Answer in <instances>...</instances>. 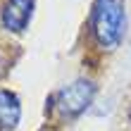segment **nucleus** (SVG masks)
<instances>
[{"label": "nucleus", "mask_w": 131, "mask_h": 131, "mask_svg": "<svg viewBox=\"0 0 131 131\" xmlns=\"http://www.w3.org/2000/svg\"><path fill=\"white\" fill-rule=\"evenodd\" d=\"M95 93H98L95 81L86 79V76H79V79L64 83L62 88H57L52 93L50 103H52V110L57 112V117L62 122H72L76 117H81L93 105Z\"/></svg>", "instance_id": "nucleus-2"}, {"label": "nucleus", "mask_w": 131, "mask_h": 131, "mask_svg": "<svg viewBox=\"0 0 131 131\" xmlns=\"http://www.w3.org/2000/svg\"><path fill=\"white\" fill-rule=\"evenodd\" d=\"M21 122V100L10 88H0V131H14Z\"/></svg>", "instance_id": "nucleus-4"}, {"label": "nucleus", "mask_w": 131, "mask_h": 131, "mask_svg": "<svg viewBox=\"0 0 131 131\" xmlns=\"http://www.w3.org/2000/svg\"><path fill=\"white\" fill-rule=\"evenodd\" d=\"M126 34V3L124 0H93L88 14V36L103 52L117 50Z\"/></svg>", "instance_id": "nucleus-1"}, {"label": "nucleus", "mask_w": 131, "mask_h": 131, "mask_svg": "<svg viewBox=\"0 0 131 131\" xmlns=\"http://www.w3.org/2000/svg\"><path fill=\"white\" fill-rule=\"evenodd\" d=\"M5 74V57H3V52H0V76Z\"/></svg>", "instance_id": "nucleus-5"}, {"label": "nucleus", "mask_w": 131, "mask_h": 131, "mask_svg": "<svg viewBox=\"0 0 131 131\" xmlns=\"http://www.w3.org/2000/svg\"><path fill=\"white\" fill-rule=\"evenodd\" d=\"M36 0H3L0 3V26L7 34H24L31 26Z\"/></svg>", "instance_id": "nucleus-3"}]
</instances>
